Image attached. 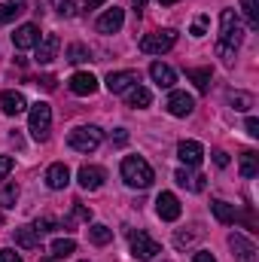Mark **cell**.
Wrapping results in <instances>:
<instances>
[{"label": "cell", "instance_id": "7dc6e473", "mask_svg": "<svg viewBox=\"0 0 259 262\" xmlns=\"http://www.w3.org/2000/svg\"><path fill=\"white\" fill-rule=\"evenodd\" d=\"M143 3H149V0H134V6H143Z\"/></svg>", "mask_w": 259, "mask_h": 262}, {"label": "cell", "instance_id": "277c9868", "mask_svg": "<svg viewBox=\"0 0 259 262\" xmlns=\"http://www.w3.org/2000/svg\"><path fill=\"white\" fill-rule=\"evenodd\" d=\"M101 140H104V134H101L98 125H79V128H73L67 134V146L76 149V152H95L101 146Z\"/></svg>", "mask_w": 259, "mask_h": 262}, {"label": "cell", "instance_id": "74e56055", "mask_svg": "<svg viewBox=\"0 0 259 262\" xmlns=\"http://www.w3.org/2000/svg\"><path fill=\"white\" fill-rule=\"evenodd\" d=\"M12 165H15V162H12V156H0V180L12 171Z\"/></svg>", "mask_w": 259, "mask_h": 262}, {"label": "cell", "instance_id": "83f0119b", "mask_svg": "<svg viewBox=\"0 0 259 262\" xmlns=\"http://www.w3.org/2000/svg\"><path fill=\"white\" fill-rule=\"evenodd\" d=\"M76 250V241L73 238H55L52 241V247H49V256H55V259H64Z\"/></svg>", "mask_w": 259, "mask_h": 262}, {"label": "cell", "instance_id": "b9f144b4", "mask_svg": "<svg viewBox=\"0 0 259 262\" xmlns=\"http://www.w3.org/2000/svg\"><path fill=\"white\" fill-rule=\"evenodd\" d=\"M213 162H217L220 168H226V165H229V152H226V149H213Z\"/></svg>", "mask_w": 259, "mask_h": 262}, {"label": "cell", "instance_id": "8992f818", "mask_svg": "<svg viewBox=\"0 0 259 262\" xmlns=\"http://www.w3.org/2000/svg\"><path fill=\"white\" fill-rule=\"evenodd\" d=\"M128 241H131V256L134 259H140V262H149V259H156L159 253H162V247H159V241L156 238H149L146 232H128Z\"/></svg>", "mask_w": 259, "mask_h": 262}, {"label": "cell", "instance_id": "3957f363", "mask_svg": "<svg viewBox=\"0 0 259 262\" xmlns=\"http://www.w3.org/2000/svg\"><path fill=\"white\" fill-rule=\"evenodd\" d=\"M49 128H52V107L46 101H37L28 113V131L34 140H49Z\"/></svg>", "mask_w": 259, "mask_h": 262}, {"label": "cell", "instance_id": "4fadbf2b", "mask_svg": "<svg viewBox=\"0 0 259 262\" xmlns=\"http://www.w3.org/2000/svg\"><path fill=\"white\" fill-rule=\"evenodd\" d=\"M34 49H37V61L40 64H49V61H55V55L61 49V40H58V34H43Z\"/></svg>", "mask_w": 259, "mask_h": 262}, {"label": "cell", "instance_id": "7c38bea8", "mask_svg": "<svg viewBox=\"0 0 259 262\" xmlns=\"http://www.w3.org/2000/svg\"><path fill=\"white\" fill-rule=\"evenodd\" d=\"M177 159L186 165V168H198L201 159H204V146L198 140H180L177 143Z\"/></svg>", "mask_w": 259, "mask_h": 262}, {"label": "cell", "instance_id": "7a4b0ae2", "mask_svg": "<svg viewBox=\"0 0 259 262\" xmlns=\"http://www.w3.org/2000/svg\"><path fill=\"white\" fill-rule=\"evenodd\" d=\"M119 171H122V180L131 189H149L153 180H156V174H153V168H149V162L143 156H125Z\"/></svg>", "mask_w": 259, "mask_h": 262}, {"label": "cell", "instance_id": "f1b7e54d", "mask_svg": "<svg viewBox=\"0 0 259 262\" xmlns=\"http://www.w3.org/2000/svg\"><path fill=\"white\" fill-rule=\"evenodd\" d=\"M25 12V0H9V3H0V25H9L15 15Z\"/></svg>", "mask_w": 259, "mask_h": 262}, {"label": "cell", "instance_id": "603a6c76", "mask_svg": "<svg viewBox=\"0 0 259 262\" xmlns=\"http://www.w3.org/2000/svg\"><path fill=\"white\" fill-rule=\"evenodd\" d=\"M125 101H128V107H134V110H143V107H149L153 95H149V89H143V85H131L128 95H125Z\"/></svg>", "mask_w": 259, "mask_h": 262}, {"label": "cell", "instance_id": "ee69618b", "mask_svg": "<svg viewBox=\"0 0 259 262\" xmlns=\"http://www.w3.org/2000/svg\"><path fill=\"white\" fill-rule=\"evenodd\" d=\"M37 85H43V89H49V92H52V89H55V76H43Z\"/></svg>", "mask_w": 259, "mask_h": 262}, {"label": "cell", "instance_id": "ba28073f", "mask_svg": "<svg viewBox=\"0 0 259 262\" xmlns=\"http://www.w3.org/2000/svg\"><path fill=\"white\" fill-rule=\"evenodd\" d=\"M137 82H140L137 70H116V73L107 76V92L110 95H125L131 85H137Z\"/></svg>", "mask_w": 259, "mask_h": 262}, {"label": "cell", "instance_id": "4316f807", "mask_svg": "<svg viewBox=\"0 0 259 262\" xmlns=\"http://www.w3.org/2000/svg\"><path fill=\"white\" fill-rule=\"evenodd\" d=\"M186 76L195 82V89H198V92H207V89H210V76H213V73H210V67H189V70H186Z\"/></svg>", "mask_w": 259, "mask_h": 262}, {"label": "cell", "instance_id": "7402d4cb", "mask_svg": "<svg viewBox=\"0 0 259 262\" xmlns=\"http://www.w3.org/2000/svg\"><path fill=\"white\" fill-rule=\"evenodd\" d=\"M15 244L25 250H37L40 247V235L34 232V226H18L15 229Z\"/></svg>", "mask_w": 259, "mask_h": 262}, {"label": "cell", "instance_id": "52a82bcc", "mask_svg": "<svg viewBox=\"0 0 259 262\" xmlns=\"http://www.w3.org/2000/svg\"><path fill=\"white\" fill-rule=\"evenodd\" d=\"M165 110H168L171 116L183 119V116H189V113L195 110V98L192 95H186V92H171L168 101H165Z\"/></svg>", "mask_w": 259, "mask_h": 262}, {"label": "cell", "instance_id": "cb8c5ba5", "mask_svg": "<svg viewBox=\"0 0 259 262\" xmlns=\"http://www.w3.org/2000/svg\"><path fill=\"white\" fill-rule=\"evenodd\" d=\"M174 180H177L180 186H186L189 192H204V177H201V174H189L186 168H180V171L174 174Z\"/></svg>", "mask_w": 259, "mask_h": 262}, {"label": "cell", "instance_id": "5b68a950", "mask_svg": "<svg viewBox=\"0 0 259 262\" xmlns=\"http://www.w3.org/2000/svg\"><path fill=\"white\" fill-rule=\"evenodd\" d=\"M174 46H177V31H171V28L153 31V34H146V37L140 40V52H146V55H165V52H171Z\"/></svg>", "mask_w": 259, "mask_h": 262}, {"label": "cell", "instance_id": "484cf974", "mask_svg": "<svg viewBox=\"0 0 259 262\" xmlns=\"http://www.w3.org/2000/svg\"><path fill=\"white\" fill-rule=\"evenodd\" d=\"M241 177H247V180H253L259 174V156L253 152V149H247V152H241Z\"/></svg>", "mask_w": 259, "mask_h": 262}, {"label": "cell", "instance_id": "8fae6325", "mask_svg": "<svg viewBox=\"0 0 259 262\" xmlns=\"http://www.w3.org/2000/svg\"><path fill=\"white\" fill-rule=\"evenodd\" d=\"M156 213H159L165 223H174V220H180L183 207H180V201H177L174 192H162V195L156 198Z\"/></svg>", "mask_w": 259, "mask_h": 262}, {"label": "cell", "instance_id": "d590c367", "mask_svg": "<svg viewBox=\"0 0 259 262\" xmlns=\"http://www.w3.org/2000/svg\"><path fill=\"white\" fill-rule=\"evenodd\" d=\"M49 3H52V9H55L58 15H64V18L73 15V0H49Z\"/></svg>", "mask_w": 259, "mask_h": 262}, {"label": "cell", "instance_id": "d4e9b609", "mask_svg": "<svg viewBox=\"0 0 259 262\" xmlns=\"http://www.w3.org/2000/svg\"><path fill=\"white\" fill-rule=\"evenodd\" d=\"M89 238H92V244L104 247V244H110V241H113V229H110V226H104V223H92V226H89Z\"/></svg>", "mask_w": 259, "mask_h": 262}, {"label": "cell", "instance_id": "7bdbcfd3", "mask_svg": "<svg viewBox=\"0 0 259 262\" xmlns=\"http://www.w3.org/2000/svg\"><path fill=\"white\" fill-rule=\"evenodd\" d=\"M192 262H217V259H213V253H210V250H198V253L192 256Z\"/></svg>", "mask_w": 259, "mask_h": 262}, {"label": "cell", "instance_id": "e0dca14e", "mask_svg": "<svg viewBox=\"0 0 259 262\" xmlns=\"http://www.w3.org/2000/svg\"><path fill=\"white\" fill-rule=\"evenodd\" d=\"M0 107H3V113H6V116H18V113H25L28 101H25V95H21V92L6 89V92L0 95Z\"/></svg>", "mask_w": 259, "mask_h": 262}, {"label": "cell", "instance_id": "5bb4252c", "mask_svg": "<svg viewBox=\"0 0 259 262\" xmlns=\"http://www.w3.org/2000/svg\"><path fill=\"white\" fill-rule=\"evenodd\" d=\"M40 43V28L37 25H21V28H15V34H12V46L15 49H34Z\"/></svg>", "mask_w": 259, "mask_h": 262}, {"label": "cell", "instance_id": "8d00e7d4", "mask_svg": "<svg viewBox=\"0 0 259 262\" xmlns=\"http://www.w3.org/2000/svg\"><path fill=\"white\" fill-rule=\"evenodd\" d=\"M204 31H207V15H198L189 34H192V37H204Z\"/></svg>", "mask_w": 259, "mask_h": 262}, {"label": "cell", "instance_id": "60d3db41", "mask_svg": "<svg viewBox=\"0 0 259 262\" xmlns=\"http://www.w3.org/2000/svg\"><path fill=\"white\" fill-rule=\"evenodd\" d=\"M244 128H247L250 137H259V119L256 116H247V125H244Z\"/></svg>", "mask_w": 259, "mask_h": 262}, {"label": "cell", "instance_id": "f35d334b", "mask_svg": "<svg viewBox=\"0 0 259 262\" xmlns=\"http://www.w3.org/2000/svg\"><path fill=\"white\" fill-rule=\"evenodd\" d=\"M0 262H25V259H21V256H18L15 250H9V247H3V250H0Z\"/></svg>", "mask_w": 259, "mask_h": 262}, {"label": "cell", "instance_id": "d6986e66", "mask_svg": "<svg viewBox=\"0 0 259 262\" xmlns=\"http://www.w3.org/2000/svg\"><path fill=\"white\" fill-rule=\"evenodd\" d=\"M67 183H70V171H67L64 162H55L46 168V186L49 189H64Z\"/></svg>", "mask_w": 259, "mask_h": 262}, {"label": "cell", "instance_id": "ac0fdd59", "mask_svg": "<svg viewBox=\"0 0 259 262\" xmlns=\"http://www.w3.org/2000/svg\"><path fill=\"white\" fill-rule=\"evenodd\" d=\"M149 76H153V82H156L159 89H171V85L177 82V73H174V67L162 64V61H153V64H149Z\"/></svg>", "mask_w": 259, "mask_h": 262}, {"label": "cell", "instance_id": "f6af8a7d", "mask_svg": "<svg viewBox=\"0 0 259 262\" xmlns=\"http://www.w3.org/2000/svg\"><path fill=\"white\" fill-rule=\"evenodd\" d=\"M101 3H104V0H82V6H85V9H98Z\"/></svg>", "mask_w": 259, "mask_h": 262}, {"label": "cell", "instance_id": "f546056e", "mask_svg": "<svg viewBox=\"0 0 259 262\" xmlns=\"http://www.w3.org/2000/svg\"><path fill=\"white\" fill-rule=\"evenodd\" d=\"M18 195H21V189H18L15 183H6V186L0 189V207H3V210L15 207V201H18Z\"/></svg>", "mask_w": 259, "mask_h": 262}, {"label": "cell", "instance_id": "ffe728a7", "mask_svg": "<svg viewBox=\"0 0 259 262\" xmlns=\"http://www.w3.org/2000/svg\"><path fill=\"white\" fill-rule=\"evenodd\" d=\"M210 210H213V216H217L223 226H232V223L238 220V210H235V204H229V201H223V198L210 201Z\"/></svg>", "mask_w": 259, "mask_h": 262}, {"label": "cell", "instance_id": "1f68e13d", "mask_svg": "<svg viewBox=\"0 0 259 262\" xmlns=\"http://www.w3.org/2000/svg\"><path fill=\"white\" fill-rule=\"evenodd\" d=\"M229 104L235 107V110H250L253 107V95H247V92H229Z\"/></svg>", "mask_w": 259, "mask_h": 262}, {"label": "cell", "instance_id": "9a60e30c", "mask_svg": "<svg viewBox=\"0 0 259 262\" xmlns=\"http://www.w3.org/2000/svg\"><path fill=\"white\" fill-rule=\"evenodd\" d=\"M125 25V12L119 9V6H113V9H107L98 21H95V28L101 31V34H116L119 28Z\"/></svg>", "mask_w": 259, "mask_h": 262}, {"label": "cell", "instance_id": "4dcf8cb0", "mask_svg": "<svg viewBox=\"0 0 259 262\" xmlns=\"http://www.w3.org/2000/svg\"><path fill=\"white\" fill-rule=\"evenodd\" d=\"M195 238H201V226H189V232H183V229H180V232L174 235V247H180V250H183V247H189V244H192Z\"/></svg>", "mask_w": 259, "mask_h": 262}, {"label": "cell", "instance_id": "d6a6232c", "mask_svg": "<svg viewBox=\"0 0 259 262\" xmlns=\"http://www.w3.org/2000/svg\"><path fill=\"white\" fill-rule=\"evenodd\" d=\"M89 58H92V52H89L82 43H73V46L67 49V61H70V64H82V61H89Z\"/></svg>", "mask_w": 259, "mask_h": 262}, {"label": "cell", "instance_id": "e575fe53", "mask_svg": "<svg viewBox=\"0 0 259 262\" xmlns=\"http://www.w3.org/2000/svg\"><path fill=\"white\" fill-rule=\"evenodd\" d=\"M55 229H61V223H55L52 216H43V220H37L34 223V232L43 238V235H49V232H55Z\"/></svg>", "mask_w": 259, "mask_h": 262}, {"label": "cell", "instance_id": "9c48e42d", "mask_svg": "<svg viewBox=\"0 0 259 262\" xmlns=\"http://www.w3.org/2000/svg\"><path fill=\"white\" fill-rule=\"evenodd\" d=\"M229 247H232V253H235L238 262H256V244L250 238H244L241 232L229 235Z\"/></svg>", "mask_w": 259, "mask_h": 262}, {"label": "cell", "instance_id": "2e32d148", "mask_svg": "<svg viewBox=\"0 0 259 262\" xmlns=\"http://www.w3.org/2000/svg\"><path fill=\"white\" fill-rule=\"evenodd\" d=\"M67 85H70V92H73V95H79V98H85V95H95V92H98V79H95L92 73H85V70L73 73Z\"/></svg>", "mask_w": 259, "mask_h": 262}, {"label": "cell", "instance_id": "c3c4849f", "mask_svg": "<svg viewBox=\"0 0 259 262\" xmlns=\"http://www.w3.org/2000/svg\"><path fill=\"white\" fill-rule=\"evenodd\" d=\"M40 262H55V256H46V259H40Z\"/></svg>", "mask_w": 259, "mask_h": 262}, {"label": "cell", "instance_id": "44dd1931", "mask_svg": "<svg viewBox=\"0 0 259 262\" xmlns=\"http://www.w3.org/2000/svg\"><path fill=\"white\" fill-rule=\"evenodd\" d=\"M76 223H92V210L85 204H79V201H73V210H70V216H67L64 223H61V229L64 232H73Z\"/></svg>", "mask_w": 259, "mask_h": 262}, {"label": "cell", "instance_id": "ab89813d", "mask_svg": "<svg viewBox=\"0 0 259 262\" xmlns=\"http://www.w3.org/2000/svg\"><path fill=\"white\" fill-rule=\"evenodd\" d=\"M110 140H113V143H119V146H122V143H125V140H128V131H125V128H116V131H110Z\"/></svg>", "mask_w": 259, "mask_h": 262}, {"label": "cell", "instance_id": "6da1fadb", "mask_svg": "<svg viewBox=\"0 0 259 262\" xmlns=\"http://www.w3.org/2000/svg\"><path fill=\"white\" fill-rule=\"evenodd\" d=\"M244 43V25L238 18L235 9H223L220 12V40H217V55L223 58V64H235V52Z\"/></svg>", "mask_w": 259, "mask_h": 262}, {"label": "cell", "instance_id": "836d02e7", "mask_svg": "<svg viewBox=\"0 0 259 262\" xmlns=\"http://www.w3.org/2000/svg\"><path fill=\"white\" fill-rule=\"evenodd\" d=\"M241 9H244L250 28H259V0H241Z\"/></svg>", "mask_w": 259, "mask_h": 262}, {"label": "cell", "instance_id": "30bf717a", "mask_svg": "<svg viewBox=\"0 0 259 262\" xmlns=\"http://www.w3.org/2000/svg\"><path fill=\"white\" fill-rule=\"evenodd\" d=\"M76 180H79V186H82V189L95 192V189H101V186H104L107 171H104V168H98V165H82V168H79V174H76Z\"/></svg>", "mask_w": 259, "mask_h": 262}, {"label": "cell", "instance_id": "bcb514c9", "mask_svg": "<svg viewBox=\"0 0 259 262\" xmlns=\"http://www.w3.org/2000/svg\"><path fill=\"white\" fill-rule=\"evenodd\" d=\"M159 3H162V6H171V3H177V0H159Z\"/></svg>", "mask_w": 259, "mask_h": 262}]
</instances>
